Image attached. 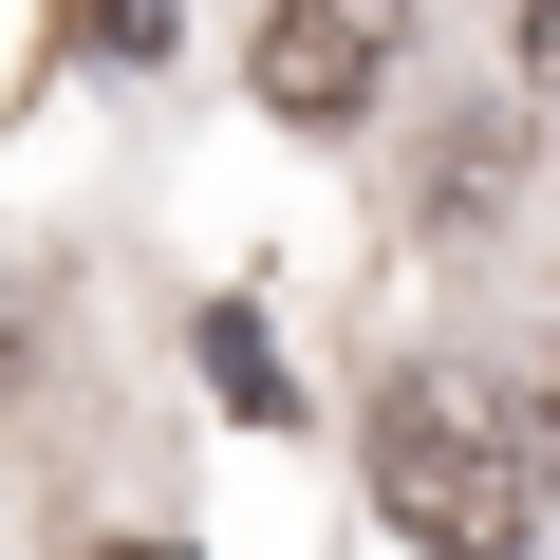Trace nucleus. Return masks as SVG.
Masks as SVG:
<instances>
[{
    "mask_svg": "<svg viewBox=\"0 0 560 560\" xmlns=\"http://www.w3.org/2000/svg\"><path fill=\"white\" fill-rule=\"evenodd\" d=\"M374 504L430 541V560H523V523H541V411L523 393H486V374H393V411H374Z\"/></svg>",
    "mask_w": 560,
    "mask_h": 560,
    "instance_id": "1",
    "label": "nucleus"
},
{
    "mask_svg": "<svg viewBox=\"0 0 560 560\" xmlns=\"http://www.w3.org/2000/svg\"><path fill=\"white\" fill-rule=\"evenodd\" d=\"M411 75V0H280L261 20V113L280 131H355Z\"/></svg>",
    "mask_w": 560,
    "mask_h": 560,
    "instance_id": "2",
    "label": "nucleus"
},
{
    "mask_svg": "<svg viewBox=\"0 0 560 560\" xmlns=\"http://www.w3.org/2000/svg\"><path fill=\"white\" fill-rule=\"evenodd\" d=\"M131 560H168V541H131Z\"/></svg>",
    "mask_w": 560,
    "mask_h": 560,
    "instance_id": "3",
    "label": "nucleus"
}]
</instances>
